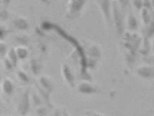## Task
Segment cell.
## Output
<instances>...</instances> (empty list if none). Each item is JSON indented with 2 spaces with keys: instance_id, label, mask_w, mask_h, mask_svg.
<instances>
[{
  "instance_id": "1",
  "label": "cell",
  "mask_w": 154,
  "mask_h": 116,
  "mask_svg": "<svg viewBox=\"0 0 154 116\" xmlns=\"http://www.w3.org/2000/svg\"><path fill=\"white\" fill-rule=\"evenodd\" d=\"M30 107L29 92L28 90L21 95L18 106V111L21 116H26L29 111Z\"/></svg>"
},
{
  "instance_id": "2",
  "label": "cell",
  "mask_w": 154,
  "mask_h": 116,
  "mask_svg": "<svg viewBox=\"0 0 154 116\" xmlns=\"http://www.w3.org/2000/svg\"><path fill=\"white\" fill-rule=\"evenodd\" d=\"M3 90L7 95H11L14 90V87L13 83L8 79L5 80L3 84Z\"/></svg>"
},
{
  "instance_id": "3",
  "label": "cell",
  "mask_w": 154,
  "mask_h": 116,
  "mask_svg": "<svg viewBox=\"0 0 154 116\" xmlns=\"http://www.w3.org/2000/svg\"><path fill=\"white\" fill-rule=\"evenodd\" d=\"M14 26L20 30H26L29 28V23L24 19L18 18L13 22Z\"/></svg>"
},
{
  "instance_id": "4",
  "label": "cell",
  "mask_w": 154,
  "mask_h": 116,
  "mask_svg": "<svg viewBox=\"0 0 154 116\" xmlns=\"http://www.w3.org/2000/svg\"><path fill=\"white\" fill-rule=\"evenodd\" d=\"M8 56H9V60L12 63L14 67L16 66L18 58L17 57L16 51L13 48L11 49L8 53Z\"/></svg>"
},
{
  "instance_id": "5",
  "label": "cell",
  "mask_w": 154,
  "mask_h": 116,
  "mask_svg": "<svg viewBox=\"0 0 154 116\" xmlns=\"http://www.w3.org/2000/svg\"><path fill=\"white\" fill-rule=\"evenodd\" d=\"M30 68L34 75H37L39 73V65L36 60H32L30 62Z\"/></svg>"
},
{
  "instance_id": "6",
  "label": "cell",
  "mask_w": 154,
  "mask_h": 116,
  "mask_svg": "<svg viewBox=\"0 0 154 116\" xmlns=\"http://www.w3.org/2000/svg\"><path fill=\"white\" fill-rule=\"evenodd\" d=\"M16 52L17 57L20 59H24L28 56V50L24 48H18Z\"/></svg>"
},
{
  "instance_id": "7",
  "label": "cell",
  "mask_w": 154,
  "mask_h": 116,
  "mask_svg": "<svg viewBox=\"0 0 154 116\" xmlns=\"http://www.w3.org/2000/svg\"><path fill=\"white\" fill-rule=\"evenodd\" d=\"M18 76L22 82L28 83L30 81V79L27 74H26L23 71H19L18 72Z\"/></svg>"
},
{
  "instance_id": "8",
  "label": "cell",
  "mask_w": 154,
  "mask_h": 116,
  "mask_svg": "<svg viewBox=\"0 0 154 116\" xmlns=\"http://www.w3.org/2000/svg\"><path fill=\"white\" fill-rule=\"evenodd\" d=\"M7 45L4 44H1L0 43V56H4L5 55L7 52Z\"/></svg>"
},
{
  "instance_id": "9",
  "label": "cell",
  "mask_w": 154,
  "mask_h": 116,
  "mask_svg": "<svg viewBox=\"0 0 154 116\" xmlns=\"http://www.w3.org/2000/svg\"><path fill=\"white\" fill-rule=\"evenodd\" d=\"M5 65L6 69L8 70H12L14 67L11 62L8 59L5 60Z\"/></svg>"
},
{
  "instance_id": "10",
  "label": "cell",
  "mask_w": 154,
  "mask_h": 116,
  "mask_svg": "<svg viewBox=\"0 0 154 116\" xmlns=\"http://www.w3.org/2000/svg\"><path fill=\"white\" fill-rule=\"evenodd\" d=\"M7 34V31L3 27H0V40L4 38Z\"/></svg>"
},
{
  "instance_id": "11",
  "label": "cell",
  "mask_w": 154,
  "mask_h": 116,
  "mask_svg": "<svg viewBox=\"0 0 154 116\" xmlns=\"http://www.w3.org/2000/svg\"><path fill=\"white\" fill-rule=\"evenodd\" d=\"M8 17V12L5 11H1L0 10V18L3 19H6Z\"/></svg>"
},
{
  "instance_id": "12",
  "label": "cell",
  "mask_w": 154,
  "mask_h": 116,
  "mask_svg": "<svg viewBox=\"0 0 154 116\" xmlns=\"http://www.w3.org/2000/svg\"><path fill=\"white\" fill-rule=\"evenodd\" d=\"M51 25H50V24H48V23L44 22L42 24V29L48 30V29H50L51 28Z\"/></svg>"
},
{
  "instance_id": "13",
  "label": "cell",
  "mask_w": 154,
  "mask_h": 116,
  "mask_svg": "<svg viewBox=\"0 0 154 116\" xmlns=\"http://www.w3.org/2000/svg\"><path fill=\"white\" fill-rule=\"evenodd\" d=\"M33 101H34V102L36 105L37 104H39L40 103V100L39 98H38V97L37 96V95H33Z\"/></svg>"
},
{
  "instance_id": "14",
  "label": "cell",
  "mask_w": 154,
  "mask_h": 116,
  "mask_svg": "<svg viewBox=\"0 0 154 116\" xmlns=\"http://www.w3.org/2000/svg\"><path fill=\"white\" fill-rule=\"evenodd\" d=\"M35 32L36 34H39V35H42V33L41 31L40 30V29H39L38 28H36L35 29Z\"/></svg>"
},
{
  "instance_id": "15",
  "label": "cell",
  "mask_w": 154,
  "mask_h": 116,
  "mask_svg": "<svg viewBox=\"0 0 154 116\" xmlns=\"http://www.w3.org/2000/svg\"><path fill=\"white\" fill-rule=\"evenodd\" d=\"M1 79V74H0V80Z\"/></svg>"
}]
</instances>
